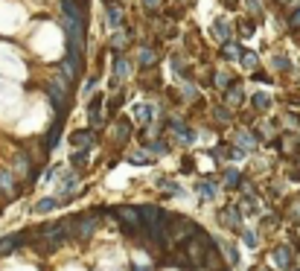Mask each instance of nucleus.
<instances>
[{
  "instance_id": "nucleus-7",
  "label": "nucleus",
  "mask_w": 300,
  "mask_h": 271,
  "mask_svg": "<svg viewBox=\"0 0 300 271\" xmlns=\"http://www.w3.org/2000/svg\"><path fill=\"white\" fill-rule=\"evenodd\" d=\"M88 143H91V131H76V134H73V146L85 149Z\"/></svg>"
},
{
  "instance_id": "nucleus-22",
  "label": "nucleus",
  "mask_w": 300,
  "mask_h": 271,
  "mask_svg": "<svg viewBox=\"0 0 300 271\" xmlns=\"http://www.w3.org/2000/svg\"><path fill=\"white\" fill-rule=\"evenodd\" d=\"M239 143H242V146H248V149H251V146H254V140H251V137H248V134H239Z\"/></svg>"
},
{
  "instance_id": "nucleus-6",
  "label": "nucleus",
  "mask_w": 300,
  "mask_h": 271,
  "mask_svg": "<svg viewBox=\"0 0 300 271\" xmlns=\"http://www.w3.org/2000/svg\"><path fill=\"white\" fill-rule=\"evenodd\" d=\"M61 6H64V15H67V18H73V21L82 24V9L73 3V0H61Z\"/></svg>"
},
{
  "instance_id": "nucleus-10",
  "label": "nucleus",
  "mask_w": 300,
  "mask_h": 271,
  "mask_svg": "<svg viewBox=\"0 0 300 271\" xmlns=\"http://www.w3.org/2000/svg\"><path fill=\"white\" fill-rule=\"evenodd\" d=\"M18 245V239H0V254H12Z\"/></svg>"
},
{
  "instance_id": "nucleus-12",
  "label": "nucleus",
  "mask_w": 300,
  "mask_h": 271,
  "mask_svg": "<svg viewBox=\"0 0 300 271\" xmlns=\"http://www.w3.org/2000/svg\"><path fill=\"white\" fill-rule=\"evenodd\" d=\"M277 262L280 265H289V248H277Z\"/></svg>"
},
{
  "instance_id": "nucleus-9",
  "label": "nucleus",
  "mask_w": 300,
  "mask_h": 271,
  "mask_svg": "<svg viewBox=\"0 0 300 271\" xmlns=\"http://www.w3.org/2000/svg\"><path fill=\"white\" fill-rule=\"evenodd\" d=\"M53 207H56V199L38 201V204H35V213H50V210H53Z\"/></svg>"
},
{
  "instance_id": "nucleus-3",
  "label": "nucleus",
  "mask_w": 300,
  "mask_h": 271,
  "mask_svg": "<svg viewBox=\"0 0 300 271\" xmlns=\"http://www.w3.org/2000/svg\"><path fill=\"white\" fill-rule=\"evenodd\" d=\"M117 219L126 224L128 230H140V224H143V216H140V210H134V207H120V210H117Z\"/></svg>"
},
{
  "instance_id": "nucleus-5",
  "label": "nucleus",
  "mask_w": 300,
  "mask_h": 271,
  "mask_svg": "<svg viewBox=\"0 0 300 271\" xmlns=\"http://www.w3.org/2000/svg\"><path fill=\"white\" fill-rule=\"evenodd\" d=\"M93 230H96V216H88V219H82V222L76 224V234L79 236H91Z\"/></svg>"
},
{
  "instance_id": "nucleus-24",
  "label": "nucleus",
  "mask_w": 300,
  "mask_h": 271,
  "mask_svg": "<svg viewBox=\"0 0 300 271\" xmlns=\"http://www.w3.org/2000/svg\"><path fill=\"white\" fill-rule=\"evenodd\" d=\"M146 6H158V0H146Z\"/></svg>"
},
{
  "instance_id": "nucleus-2",
  "label": "nucleus",
  "mask_w": 300,
  "mask_h": 271,
  "mask_svg": "<svg viewBox=\"0 0 300 271\" xmlns=\"http://www.w3.org/2000/svg\"><path fill=\"white\" fill-rule=\"evenodd\" d=\"M207 248H210L207 236H196V239H190V242H186V254H190L193 262H201V259L207 257Z\"/></svg>"
},
{
  "instance_id": "nucleus-4",
  "label": "nucleus",
  "mask_w": 300,
  "mask_h": 271,
  "mask_svg": "<svg viewBox=\"0 0 300 271\" xmlns=\"http://www.w3.org/2000/svg\"><path fill=\"white\" fill-rule=\"evenodd\" d=\"M190 230H193V224H190V219H175L172 222V239H190Z\"/></svg>"
},
{
  "instance_id": "nucleus-23",
  "label": "nucleus",
  "mask_w": 300,
  "mask_h": 271,
  "mask_svg": "<svg viewBox=\"0 0 300 271\" xmlns=\"http://www.w3.org/2000/svg\"><path fill=\"white\" fill-rule=\"evenodd\" d=\"M117 134H120V137H128V126H117Z\"/></svg>"
},
{
  "instance_id": "nucleus-18",
  "label": "nucleus",
  "mask_w": 300,
  "mask_h": 271,
  "mask_svg": "<svg viewBox=\"0 0 300 271\" xmlns=\"http://www.w3.org/2000/svg\"><path fill=\"white\" fill-rule=\"evenodd\" d=\"M201 196H204V199L216 196V187H210V184H201Z\"/></svg>"
},
{
  "instance_id": "nucleus-20",
  "label": "nucleus",
  "mask_w": 300,
  "mask_h": 271,
  "mask_svg": "<svg viewBox=\"0 0 300 271\" xmlns=\"http://www.w3.org/2000/svg\"><path fill=\"white\" fill-rule=\"evenodd\" d=\"M128 73V64L126 61H117V76H126Z\"/></svg>"
},
{
  "instance_id": "nucleus-13",
  "label": "nucleus",
  "mask_w": 300,
  "mask_h": 271,
  "mask_svg": "<svg viewBox=\"0 0 300 271\" xmlns=\"http://www.w3.org/2000/svg\"><path fill=\"white\" fill-rule=\"evenodd\" d=\"M140 64H155V53H152V50H143V53H140Z\"/></svg>"
},
{
  "instance_id": "nucleus-1",
  "label": "nucleus",
  "mask_w": 300,
  "mask_h": 271,
  "mask_svg": "<svg viewBox=\"0 0 300 271\" xmlns=\"http://www.w3.org/2000/svg\"><path fill=\"white\" fill-rule=\"evenodd\" d=\"M140 216H143V224L149 227L155 236H161V230H163V216H161V210L158 207H143L140 210Z\"/></svg>"
},
{
  "instance_id": "nucleus-16",
  "label": "nucleus",
  "mask_w": 300,
  "mask_h": 271,
  "mask_svg": "<svg viewBox=\"0 0 300 271\" xmlns=\"http://www.w3.org/2000/svg\"><path fill=\"white\" fill-rule=\"evenodd\" d=\"M149 114H152V108H149V105H140V108H137V120H143V123L149 120Z\"/></svg>"
},
{
  "instance_id": "nucleus-15",
  "label": "nucleus",
  "mask_w": 300,
  "mask_h": 271,
  "mask_svg": "<svg viewBox=\"0 0 300 271\" xmlns=\"http://www.w3.org/2000/svg\"><path fill=\"white\" fill-rule=\"evenodd\" d=\"M242 64H245V67H256V56H254V53H245Z\"/></svg>"
},
{
  "instance_id": "nucleus-19",
  "label": "nucleus",
  "mask_w": 300,
  "mask_h": 271,
  "mask_svg": "<svg viewBox=\"0 0 300 271\" xmlns=\"http://www.w3.org/2000/svg\"><path fill=\"white\" fill-rule=\"evenodd\" d=\"M126 41H128V35H117L111 47H114V50H123V44H126Z\"/></svg>"
},
{
  "instance_id": "nucleus-14",
  "label": "nucleus",
  "mask_w": 300,
  "mask_h": 271,
  "mask_svg": "<svg viewBox=\"0 0 300 271\" xmlns=\"http://www.w3.org/2000/svg\"><path fill=\"white\" fill-rule=\"evenodd\" d=\"M289 26H291V29H300V6L294 9V12H291V18H289Z\"/></svg>"
},
{
  "instance_id": "nucleus-21",
  "label": "nucleus",
  "mask_w": 300,
  "mask_h": 271,
  "mask_svg": "<svg viewBox=\"0 0 300 271\" xmlns=\"http://www.w3.org/2000/svg\"><path fill=\"white\" fill-rule=\"evenodd\" d=\"M224 53H228V59H236V56H239V47L233 50V44H228V50H224Z\"/></svg>"
},
{
  "instance_id": "nucleus-17",
  "label": "nucleus",
  "mask_w": 300,
  "mask_h": 271,
  "mask_svg": "<svg viewBox=\"0 0 300 271\" xmlns=\"http://www.w3.org/2000/svg\"><path fill=\"white\" fill-rule=\"evenodd\" d=\"M228 99H231V102H236V105H239V102H242V91H239V88H233V91H231V96H228Z\"/></svg>"
},
{
  "instance_id": "nucleus-11",
  "label": "nucleus",
  "mask_w": 300,
  "mask_h": 271,
  "mask_svg": "<svg viewBox=\"0 0 300 271\" xmlns=\"http://www.w3.org/2000/svg\"><path fill=\"white\" fill-rule=\"evenodd\" d=\"M254 105H256V108H268V105H271V99H268L266 94H256V96H254Z\"/></svg>"
},
{
  "instance_id": "nucleus-8",
  "label": "nucleus",
  "mask_w": 300,
  "mask_h": 271,
  "mask_svg": "<svg viewBox=\"0 0 300 271\" xmlns=\"http://www.w3.org/2000/svg\"><path fill=\"white\" fill-rule=\"evenodd\" d=\"M108 21H111V24H108L111 29H117V26L123 24V15L117 12V6H108Z\"/></svg>"
}]
</instances>
